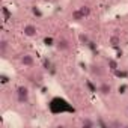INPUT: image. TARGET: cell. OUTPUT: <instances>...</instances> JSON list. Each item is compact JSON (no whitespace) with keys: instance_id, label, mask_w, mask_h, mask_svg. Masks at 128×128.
Here are the masks:
<instances>
[{"instance_id":"4","label":"cell","mask_w":128,"mask_h":128,"mask_svg":"<svg viewBox=\"0 0 128 128\" xmlns=\"http://www.w3.org/2000/svg\"><path fill=\"white\" fill-rule=\"evenodd\" d=\"M20 62H21V65L24 68H32L35 65V59H33L32 54H23L21 59H20Z\"/></svg>"},{"instance_id":"9","label":"cell","mask_w":128,"mask_h":128,"mask_svg":"<svg viewBox=\"0 0 128 128\" xmlns=\"http://www.w3.org/2000/svg\"><path fill=\"white\" fill-rule=\"evenodd\" d=\"M6 50H8V41L2 39V41H0V51H2V54H5Z\"/></svg>"},{"instance_id":"8","label":"cell","mask_w":128,"mask_h":128,"mask_svg":"<svg viewBox=\"0 0 128 128\" xmlns=\"http://www.w3.org/2000/svg\"><path fill=\"white\" fill-rule=\"evenodd\" d=\"M108 42H110V45H112V47H118V45L120 44V38H119L118 35H112V36H110V39H108Z\"/></svg>"},{"instance_id":"3","label":"cell","mask_w":128,"mask_h":128,"mask_svg":"<svg viewBox=\"0 0 128 128\" xmlns=\"http://www.w3.org/2000/svg\"><path fill=\"white\" fill-rule=\"evenodd\" d=\"M23 33H24V36H27V38H35V36L38 35V29H36V26H33V24H26V26L23 27Z\"/></svg>"},{"instance_id":"10","label":"cell","mask_w":128,"mask_h":128,"mask_svg":"<svg viewBox=\"0 0 128 128\" xmlns=\"http://www.w3.org/2000/svg\"><path fill=\"white\" fill-rule=\"evenodd\" d=\"M78 41H80L82 44H89V38H88V35H84V33H80V35H78Z\"/></svg>"},{"instance_id":"13","label":"cell","mask_w":128,"mask_h":128,"mask_svg":"<svg viewBox=\"0 0 128 128\" xmlns=\"http://www.w3.org/2000/svg\"><path fill=\"white\" fill-rule=\"evenodd\" d=\"M108 65H110V70H113V71H116V70H118V63H116L114 60H112V59L108 60Z\"/></svg>"},{"instance_id":"16","label":"cell","mask_w":128,"mask_h":128,"mask_svg":"<svg viewBox=\"0 0 128 128\" xmlns=\"http://www.w3.org/2000/svg\"><path fill=\"white\" fill-rule=\"evenodd\" d=\"M2 82H3V83H8V77H6V76H2Z\"/></svg>"},{"instance_id":"5","label":"cell","mask_w":128,"mask_h":128,"mask_svg":"<svg viewBox=\"0 0 128 128\" xmlns=\"http://www.w3.org/2000/svg\"><path fill=\"white\" fill-rule=\"evenodd\" d=\"M112 90H113V88H112V84L107 83V82H102V83L100 84V88H98V92H100L102 96H108V95L112 94Z\"/></svg>"},{"instance_id":"14","label":"cell","mask_w":128,"mask_h":128,"mask_svg":"<svg viewBox=\"0 0 128 128\" xmlns=\"http://www.w3.org/2000/svg\"><path fill=\"white\" fill-rule=\"evenodd\" d=\"M2 12H3V15H5V20H9V18H11V12H9L6 8H2Z\"/></svg>"},{"instance_id":"6","label":"cell","mask_w":128,"mask_h":128,"mask_svg":"<svg viewBox=\"0 0 128 128\" xmlns=\"http://www.w3.org/2000/svg\"><path fill=\"white\" fill-rule=\"evenodd\" d=\"M84 18H86V17L82 14V11H80L78 8H77V9H74V11H72V14H71V20H72V21H76V23H80V21H83Z\"/></svg>"},{"instance_id":"11","label":"cell","mask_w":128,"mask_h":128,"mask_svg":"<svg viewBox=\"0 0 128 128\" xmlns=\"http://www.w3.org/2000/svg\"><path fill=\"white\" fill-rule=\"evenodd\" d=\"M82 125H83V126H86V128H89V126H94V125H95V122H94V120H90V119H83V120H82Z\"/></svg>"},{"instance_id":"12","label":"cell","mask_w":128,"mask_h":128,"mask_svg":"<svg viewBox=\"0 0 128 128\" xmlns=\"http://www.w3.org/2000/svg\"><path fill=\"white\" fill-rule=\"evenodd\" d=\"M44 44H45L47 47H51V45H54L56 42H54V39H53V38H45V39H44Z\"/></svg>"},{"instance_id":"1","label":"cell","mask_w":128,"mask_h":128,"mask_svg":"<svg viewBox=\"0 0 128 128\" xmlns=\"http://www.w3.org/2000/svg\"><path fill=\"white\" fill-rule=\"evenodd\" d=\"M17 101L20 104H26L29 101V96H30V92H29V88L26 86H18L17 88Z\"/></svg>"},{"instance_id":"7","label":"cell","mask_w":128,"mask_h":128,"mask_svg":"<svg viewBox=\"0 0 128 128\" xmlns=\"http://www.w3.org/2000/svg\"><path fill=\"white\" fill-rule=\"evenodd\" d=\"M78 9L82 11V14H83L86 18H88V17H90V14H92V9H90V6H88V5H82Z\"/></svg>"},{"instance_id":"15","label":"cell","mask_w":128,"mask_h":128,"mask_svg":"<svg viewBox=\"0 0 128 128\" xmlns=\"http://www.w3.org/2000/svg\"><path fill=\"white\" fill-rule=\"evenodd\" d=\"M32 11H33V14H35V15H38V17H42V12L39 11V8H38V6H33V8H32Z\"/></svg>"},{"instance_id":"2","label":"cell","mask_w":128,"mask_h":128,"mask_svg":"<svg viewBox=\"0 0 128 128\" xmlns=\"http://www.w3.org/2000/svg\"><path fill=\"white\" fill-rule=\"evenodd\" d=\"M54 45H56L57 51H68L70 47H71V44H70V41H68L66 38H60V39H57Z\"/></svg>"}]
</instances>
